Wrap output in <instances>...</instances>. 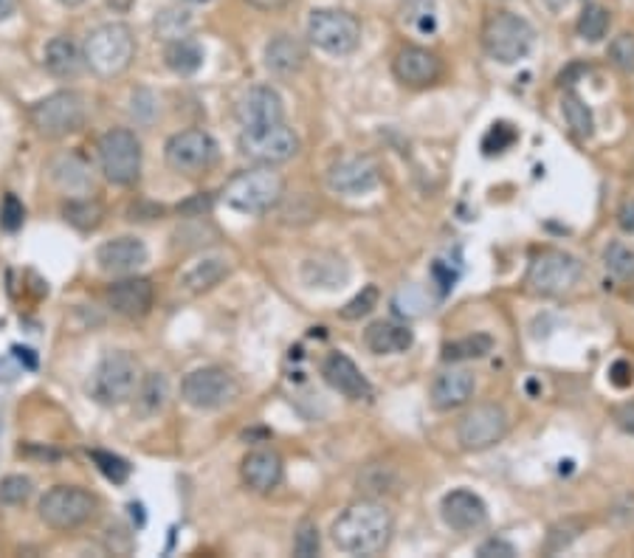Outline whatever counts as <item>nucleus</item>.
I'll return each instance as SVG.
<instances>
[{
    "mask_svg": "<svg viewBox=\"0 0 634 558\" xmlns=\"http://www.w3.org/2000/svg\"><path fill=\"white\" fill-rule=\"evenodd\" d=\"M440 514H443V522H446L452 530H457V534H474V530H479V527L488 522L485 502L479 499L474 491L465 488H457L443 496Z\"/></svg>",
    "mask_w": 634,
    "mask_h": 558,
    "instance_id": "aec40b11",
    "label": "nucleus"
},
{
    "mask_svg": "<svg viewBox=\"0 0 634 558\" xmlns=\"http://www.w3.org/2000/svg\"><path fill=\"white\" fill-rule=\"evenodd\" d=\"M508 434V412L499 403H479L457 423V443L465 452H485Z\"/></svg>",
    "mask_w": 634,
    "mask_h": 558,
    "instance_id": "ddd939ff",
    "label": "nucleus"
},
{
    "mask_svg": "<svg viewBox=\"0 0 634 558\" xmlns=\"http://www.w3.org/2000/svg\"><path fill=\"white\" fill-rule=\"evenodd\" d=\"M376 305H378V288L376 285H367V288H361V294L352 296L345 308H341V319H347V322L361 319V316L370 314Z\"/></svg>",
    "mask_w": 634,
    "mask_h": 558,
    "instance_id": "a19ab883",
    "label": "nucleus"
},
{
    "mask_svg": "<svg viewBox=\"0 0 634 558\" xmlns=\"http://www.w3.org/2000/svg\"><path fill=\"white\" fill-rule=\"evenodd\" d=\"M29 119L38 127L40 136L65 138L85 127L88 105H85V96L76 94V91H57V94L45 96L38 105H32Z\"/></svg>",
    "mask_w": 634,
    "mask_h": 558,
    "instance_id": "423d86ee",
    "label": "nucleus"
},
{
    "mask_svg": "<svg viewBox=\"0 0 634 558\" xmlns=\"http://www.w3.org/2000/svg\"><path fill=\"white\" fill-rule=\"evenodd\" d=\"M23 220H25L23 203H20L18 194L9 192L7 198H3V207H0V227L7 229V232H18V229L23 227Z\"/></svg>",
    "mask_w": 634,
    "mask_h": 558,
    "instance_id": "37998d69",
    "label": "nucleus"
},
{
    "mask_svg": "<svg viewBox=\"0 0 634 558\" xmlns=\"http://www.w3.org/2000/svg\"><path fill=\"white\" fill-rule=\"evenodd\" d=\"M319 550H321V536H319L316 522H310V519L299 522V527H296V534H294V556L314 558V556H319Z\"/></svg>",
    "mask_w": 634,
    "mask_h": 558,
    "instance_id": "4c0bfd02",
    "label": "nucleus"
},
{
    "mask_svg": "<svg viewBox=\"0 0 634 558\" xmlns=\"http://www.w3.org/2000/svg\"><path fill=\"white\" fill-rule=\"evenodd\" d=\"M561 110H564L567 125L572 127L578 138H590L595 133V119H592V110L587 107V102L575 94V91H567L564 99H561Z\"/></svg>",
    "mask_w": 634,
    "mask_h": 558,
    "instance_id": "72a5a7b5",
    "label": "nucleus"
},
{
    "mask_svg": "<svg viewBox=\"0 0 634 558\" xmlns=\"http://www.w3.org/2000/svg\"><path fill=\"white\" fill-rule=\"evenodd\" d=\"M32 494L34 483L29 477H23V474H12V477L0 480V505H12V508H18V505H25Z\"/></svg>",
    "mask_w": 634,
    "mask_h": 558,
    "instance_id": "c9c22d12",
    "label": "nucleus"
},
{
    "mask_svg": "<svg viewBox=\"0 0 634 558\" xmlns=\"http://www.w3.org/2000/svg\"><path fill=\"white\" fill-rule=\"evenodd\" d=\"M147 245L139 238H116L107 240L96 249V263L107 274H133L147 263Z\"/></svg>",
    "mask_w": 634,
    "mask_h": 558,
    "instance_id": "412c9836",
    "label": "nucleus"
},
{
    "mask_svg": "<svg viewBox=\"0 0 634 558\" xmlns=\"http://www.w3.org/2000/svg\"><path fill=\"white\" fill-rule=\"evenodd\" d=\"M308 40L330 57H347L361 45V23L341 9H316L308 18Z\"/></svg>",
    "mask_w": 634,
    "mask_h": 558,
    "instance_id": "6e6552de",
    "label": "nucleus"
},
{
    "mask_svg": "<svg viewBox=\"0 0 634 558\" xmlns=\"http://www.w3.org/2000/svg\"><path fill=\"white\" fill-rule=\"evenodd\" d=\"M617 223H621L623 232L634 234V201L623 203L621 212H617Z\"/></svg>",
    "mask_w": 634,
    "mask_h": 558,
    "instance_id": "09e8293b",
    "label": "nucleus"
},
{
    "mask_svg": "<svg viewBox=\"0 0 634 558\" xmlns=\"http://www.w3.org/2000/svg\"><path fill=\"white\" fill-rule=\"evenodd\" d=\"M163 63L172 74L178 76H192L201 71L203 65V49L198 40L192 38H176L163 49Z\"/></svg>",
    "mask_w": 634,
    "mask_h": 558,
    "instance_id": "cd10ccee",
    "label": "nucleus"
},
{
    "mask_svg": "<svg viewBox=\"0 0 634 558\" xmlns=\"http://www.w3.org/2000/svg\"><path fill=\"white\" fill-rule=\"evenodd\" d=\"M392 71H395V80L406 88H429L443 74V63L434 51L421 49V45H406L395 54V63H392Z\"/></svg>",
    "mask_w": 634,
    "mask_h": 558,
    "instance_id": "dca6fc26",
    "label": "nucleus"
},
{
    "mask_svg": "<svg viewBox=\"0 0 634 558\" xmlns=\"http://www.w3.org/2000/svg\"><path fill=\"white\" fill-rule=\"evenodd\" d=\"M401 23L415 34L437 32V7H434V0H403Z\"/></svg>",
    "mask_w": 634,
    "mask_h": 558,
    "instance_id": "2f4dec72",
    "label": "nucleus"
},
{
    "mask_svg": "<svg viewBox=\"0 0 634 558\" xmlns=\"http://www.w3.org/2000/svg\"><path fill=\"white\" fill-rule=\"evenodd\" d=\"M610 25H612V14L610 9L601 7V3H590V7H584V12L578 14V38H584L587 43H601L606 34H610Z\"/></svg>",
    "mask_w": 634,
    "mask_h": 558,
    "instance_id": "473e14b6",
    "label": "nucleus"
},
{
    "mask_svg": "<svg viewBox=\"0 0 634 558\" xmlns=\"http://www.w3.org/2000/svg\"><path fill=\"white\" fill-rule=\"evenodd\" d=\"M305 60H308V51H305V45H302L299 40L290 38V34H277V38L265 45V69L279 76H290L296 74V71H302Z\"/></svg>",
    "mask_w": 634,
    "mask_h": 558,
    "instance_id": "bb28decb",
    "label": "nucleus"
},
{
    "mask_svg": "<svg viewBox=\"0 0 634 558\" xmlns=\"http://www.w3.org/2000/svg\"><path fill=\"white\" fill-rule=\"evenodd\" d=\"M96 510H99V499L91 491L76 488V485H57V488L45 491L38 514L51 530H76L94 519Z\"/></svg>",
    "mask_w": 634,
    "mask_h": 558,
    "instance_id": "0eeeda50",
    "label": "nucleus"
},
{
    "mask_svg": "<svg viewBox=\"0 0 634 558\" xmlns=\"http://www.w3.org/2000/svg\"><path fill=\"white\" fill-rule=\"evenodd\" d=\"M321 376L330 383V389H336L347 401H367V398H372V387L367 376L358 370L356 361L345 356V352H330L325 358V365H321Z\"/></svg>",
    "mask_w": 634,
    "mask_h": 558,
    "instance_id": "6ab92c4d",
    "label": "nucleus"
},
{
    "mask_svg": "<svg viewBox=\"0 0 634 558\" xmlns=\"http://www.w3.org/2000/svg\"><path fill=\"white\" fill-rule=\"evenodd\" d=\"M490 350H494V339H490L488 333H472V336H465V339L443 345V361H448V365L474 361V358H485Z\"/></svg>",
    "mask_w": 634,
    "mask_h": 558,
    "instance_id": "c756f323",
    "label": "nucleus"
},
{
    "mask_svg": "<svg viewBox=\"0 0 634 558\" xmlns=\"http://www.w3.org/2000/svg\"><path fill=\"white\" fill-rule=\"evenodd\" d=\"M474 396V376L468 370H446L440 372L432 383V407L437 412H452V409L468 403Z\"/></svg>",
    "mask_w": 634,
    "mask_h": 558,
    "instance_id": "5701e85b",
    "label": "nucleus"
},
{
    "mask_svg": "<svg viewBox=\"0 0 634 558\" xmlns=\"http://www.w3.org/2000/svg\"><path fill=\"white\" fill-rule=\"evenodd\" d=\"M584 525L578 519H567L559 522V525L550 527V534H547V552H561L572 545V541L581 536Z\"/></svg>",
    "mask_w": 634,
    "mask_h": 558,
    "instance_id": "ea45409f",
    "label": "nucleus"
},
{
    "mask_svg": "<svg viewBox=\"0 0 634 558\" xmlns=\"http://www.w3.org/2000/svg\"><path fill=\"white\" fill-rule=\"evenodd\" d=\"M99 167L116 187H130L141 172V141L127 127L107 130L99 138Z\"/></svg>",
    "mask_w": 634,
    "mask_h": 558,
    "instance_id": "1a4fd4ad",
    "label": "nucleus"
},
{
    "mask_svg": "<svg viewBox=\"0 0 634 558\" xmlns=\"http://www.w3.org/2000/svg\"><path fill=\"white\" fill-rule=\"evenodd\" d=\"M141 383L139 358L127 350L107 352L96 365L94 376L88 381L91 401L99 407H121L130 398H136V389Z\"/></svg>",
    "mask_w": 634,
    "mask_h": 558,
    "instance_id": "7ed1b4c3",
    "label": "nucleus"
},
{
    "mask_svg": "<svg viewBox=\"0 0 634 558\" xmlns=\"http://www.w3.org/2000/svg\"><path fill=\"white\" fill-rule=\"evenodd\" d=\"M615 421L617 427L634 434V403H623V407L615 412Z\"/></svg>",
    "mask_w": 634,
    "mask_h": 558,
    "instance_id": "de8ad7c7",
    "label": "nucleus"
},
{
    "mask_svg": "<svg viewBox=\"0 0 634 558\" xmlns=\"http://www.w3.org/2000/svg\"><path fill=\"white\" fill-rule=\"evenodd\" d=\"M477 556L479 558H514L516 547L505 539H488V541H483V545H479Z\"/></svg>",
    "mask_w": 634,
    "mask_h": 558,
    "instance_id": "a18cd8bd",
    "label": "nucleus"
},
{
    "mask_svg": "<svg viewBox=\"0 0 634 558\" xmlns=\"http://www.w3.org/2000/svg\"><path fill=\"white\" fill-rule=\"evenodd\" d=\"M581 280V263L567 251H545L528 269V288L539 296L567 294Z\"/></svg>",
    "mask_w": 634,
    "mask_h": 558,
    "instance_id": "4468645a",
    "label": "nucleus"
},
{
    "mask_svg": "<svg viewBox=\"0 0 634 558\" xmlns=\"http://www.w3.org/2000/svg\"><path fill=\"white\" fill-rule=\"evenodd\" d=\"M65 220L68 223H74L76 229H82V232H91V229H96L102 223V207L96 201H68L63 209Z\"/></svg>",
    "mask_w": 634,
    "mask_h": 558,
    "instance_id": "f704fd0d",
    "label": "nucleus"
},
{
    "mask_svg": "<svg viewBox=\"0 0 634 558\" xmlns=\"http://www.w3.org/2000/svg\"><path fill=\"white\" fill-rule=\"evenodd\" d=\"M536 45V29L516 12H494L483 25V49L494 63L516 65Z\"/></svg>",
    "mask_w": 634,
    "mask_h": 558,
    "instance_id": "20e7f679",
    "label": "nucleus"
},
{
    "mask_svg": "<svg viewBox=\"0 0 634 558\" xmlns=\"http://www.w3.org/2000/svg\"><path fill=\"white\" fill-rule=\"evenodd\" d=\"M240 477L257 494H268L283 483V457L271 449H257V452L245 454L240 465Z\"/></svg>",
    "mask_w": 634,
    "mask_h": 558,
    "instance_id": "4be33fe9",
    "label": "nucleus"
},
{
    "mask_svg": "<svg viewBox=\"0 0 634 558\" xmlns=\"http://www.w3.org/2000/svg\"><path fill=\"white\" fill-rule=\"evenodd\" d=\"M57 3H63V7H80V3H85V0H57Z\"/></svg>",
    "mask_w": 634,
    "mask_h": 558,
    "instance_id": "603ef678",
    "label": "nucleus"
},
{
    "mask_svg": "<svg viewBox=\"0 0 634 558\" xmlns=\"http://www.w3.org/2000/svg\"><path fill=\"white\" fill-rule=\"evenodd\" d=\"M516 141V130L510 125H494L490 127V133L485 136V141H483V147H485V152H503V150H508L510 145Z\"/></svg>",
    "mask_w": 634,
    "mask_h": 558,
    "instance_id": "c03bdc74",
    "label": "nucleus"
},
{
    "mask_svg": "<svg viewBox=\"0 0 634 558\" xmlns=\"http://www.w3.org/2000/svg\"><path fill=\"white\" fill-rule=\"evenodd\" d=\"M395 522L381 502L358 499L334 522V545L347 556H378L390 547Z\"/></svg>",
    "mask_w": 634,
    "mask_h": 558,
    "instance_id": "f257e3e1",
    "label": "nucleus"
},
{
    "mask_svg": "<svg viewBox=\"0 0 634 558\" xmlns=\"http://www.w3.org/2000/svg\"><path fill=\"white\" fill-rule=\"evenodd\" d=\"M285 181L271 167H257L234 176L223 189V203L240 214H265L283 201Z\"/></svg>",
    "mask_w": 634,
    "mask_h": 558,
    "instance_id": "39448f33",
    "label": "nucleus"
},
{
    "mask_svg": "<svg viewBox=\"0 0 634 558\" xmlns=\"http://www.w3.org/2000/svg\"><path fill=\"white\" fill-rule=\"evenodd\" d=\"M152 299H156V288L147 276H125L107 288V305L125 319H141L150 314Z\"/></svg>",
    "mask_w": 634,
    "mask_h": 558,
    "instance_id": "f3484780",
    "label": "nucleus"
},
{
    "mask_svg": "<svg viewBox=\"0 0 634 558\" xmlns=\"http://www.w3.org/2000/svg\"><path fill=\"white\" fill-rule=\"evenodd\" d=\"M302 280L310 288L336 291L347 283V265L339 257H314L302 265Z\"/></svg>",
    "mask_w": 634,
    "mask_h": 558,
    "instance_id": "c85d7f7f",
    "label": "nucleus"
},
{
    "mask_svg": "<svg viewBox=\"0 0 634 558\" xmlns=\"http://www.w3.org/2000/svg\"><path fill=\"white\" fill-rule=\"evenodd\" d=\"M240 152L263 167H277L299 152V136L285 122L240 133Z\"/></svg>",
    "mask_w": 634,
    "mask_h": 558,
    "instance_id": "9b49d317",
    "label": "nucleus"
},
{
    "mask_svg": "<svg viewBox=\"0 0 634 558\" xmlns=\"http://www.w3.org/2000/svg\"><path fill=\"white\" fill-rule=\"evenodd\" d=\"M91 460L96 463V468L105 474L110 483L121 485L127 483V477H130V463H127L125 457H119V454H110V452H91Z\"/></svg>",
    "mask_w": 634,
    "mask_h": 558,
    "instance_id": "58836bf2",
    "label": "nucleus"
},
{
    "mask_svg": "<svg viewBox=\"0 0 634 558\" xmlns=\"http://www.w3.org/2000/svg\"><path fill=\"white\" fill-rule=\"evenodd\" d=\"M610 378H612V383H615V387H628V383L634 381V370L626 365V361H615V365H612V370H610Z\"/></svg>",
    "mask_w": 634,
    "mask_h": 558,
    "instance_id": "49530a36",
    "label": "nucleus"
},
{
    "mask_svg": "<svg viewBox=\"0 0 634 558\" xmlns=\"http://www.w3.org/2000/svg\"><path fill=\"white\" fill-rule=\"evenodd\" d=\"M167 398H170V383H167V378L161 376V372H147V376H141V383L139 389H136V401H139V409L141 414H158L163 409V403H167Z\"/></svg>",
    "mask_w": 634,
    "mask_h": 558,
    "instance_id": "7c9ffc66",
    "label": "nucleus"
},
{
    "mask_svg": "<svg viewBox=\"0 0 634 558\" xmlns=\"http://www.w3.org/2000/svg\"><path fill=\"white\" fill-rule=\"evenodd\" d=\"M603 263L621 280H632L634 276V251L623 243H610L603 251Z\"/></svg>",
    "mask_w": 634,
    "mask_h": 558,
    "instance_id": "e433bc0d",
    "label": "nucleus"
},
{
    "mask_svg": "<svg viewBox=\"0 0 634 558\" xmlns=\"http://www.w3.org/2000/svg\"><path fill=\"white\" fill-rule=\"evenodd\" d=\"M43 63L51 76H57V80H74V76H80L82 69H85V54H82V49L71 38H54L45 45Z\"/></svg>",
    "mask_w": 634,
    "mask_h": 558,
    "instance_id": "a878e982",
    "label": "nucleus"
},
{
    "mask_svg": "<svg viewBox=\"0 0 634 558\" xmlns=\"http://www.w3.org/2000/svg\"><path fill=\"white\" fill-rule=\"evenodd\" d=\"M237 122L243 130H254V127H268L285 122V105L283 96L268 85H257V88L245 91L243 99L237 105Z\"/></svg>",
    "mask_w": 634,
    "mask_h": 558,
    "instance_id": "a211bd4d",
    "label": "nucleus"
},
{
    "mask_svg": "<svg viewBox=\"0 0 634 558\" xmlns=\"http://www.w3.org/2000/svg\"><path fill=\"white\" fill-rule=\"evenodd\" d=\"M85 65L102 80L121 76L136 60V38L127 23H102L88 34L85 45Z\"/></svg>",
    "mask_w": 634,
    "mask_h": 558,
    "instance_id": "f03ea898",
    "label": "nucleus"
},
{
    "mask_svg": "<svg viewBox=\"0 0 634 558\" xmlns=\"http://www.w3.org/2000/svg\"><path fill=\"white\" fill-rule=\"evenodd\" d=\"M381 183V170L378 164L367 156H350L341 158L339 164L330 167L327 172V187L334 192L345 194V198H358V194H367Z\"/></svg>",
    "mask_w": 634,
    "mask_h": 558,
    "instance_id": "2eb2a0df",
    "label": "nucleus"
},
{
    "mask_svg": "<svg viewBox=\"0 0 634 558\" xmlns=\"http://www.w3.org/2000/svg\"><path fill=\"white\" fill-rule=\"evenodd\" d=\"M187 3H209V0H187Z\"/></svg>",
    "mask_w": 634,
    "mask_h": 558,
    "instance_id": "864d4df0",
    "label": "nucleus"
},
{
    "mask_svg": "<svg viewBox=\"0 0 634 558\" xmlns=\"http://www.w3.org/2000/svg\"><path fill=\"white\" fill-rule=\"evenodd\" d=\"M610 60L621 71H634V34L623 32L610 43Z\"/></svg>",
    "mask_w": 634,
    "mask_h": 558,
    "instance_id": "79ce46f5",
    "label": "nucleus"
},
{
    "mask_svg": "<svg viewBox=\"0 0 634 558\" xmlns=\"http://www.w3.org/2000/svg\"><path fill=\"white\" fill-rule=\"evenodd\" d=\"M229 260L220 257V254H203V257L192 260V263L183 269L181 285L189 294H203V291H212L214 285H220L229 276Z\"/></svg>",
    "mask_w": 634,
    "mask_h": 558,
    "instance_id": "393cba45",
    "label": "nucleus"
},
{
    "mask_svg": "<svg viewBox=\"0 0 634 558\" xmlns=\"http://www.w3.org/2000/svg\"><path fill=\"white\" fill-rule=\"evenodd\" d=\"M181 398L192 409L214 412L240 398V381L223 367H201L192 370L181 383Z\"/></svg>",
    "mask_w": 634,
    "mask_h": 558,
    "instance_id": "9d476101",
    "label": "nucleus"
},
{
    "mask_svg": "<svg viewBox=\"0 0 634 558\" xmlns=\"http://www.w3.org/2000/svg\"><path fill=\"white\" fill-rule=\"evenodd\" d=\"M367 350L376 356H395V352H406L415 345V333L406 325H395V322H372L364 330Z\"/></svg>",
    "mask_w": 634,
    "mask_h": 558,
    "instance_id": "b1692460",
    "label": "nucleus"
},
{
    "mask_svg": "<svg viewBox=\"0 0 634 558\" xmlns=\"http://www.w3.org/2000/svg\"><path fill=\"white\" fill-rule=\"evenodd\" d=\"M249 7L260 9V12H277V9H285L290 0H245Z\"/></svg>",
    "mask_w": 634,
    "mask_h": 558,
    "instance_id": "8fccbe9b",
    "label": "nucleus"
},
{
    "mask_svg": "<svg viewBox=\"0 0 634 558\" xmlns=\"http://www.w3.org/2000/svg\"><path fill=\"white\" fill-rule=\"evenodd\" d=\"M163 158H167V167L181 176H201V172L212 170L218 161V141L198 127L181 130L167 141Z\"/></svg>",
    "mask_w": 634,
    "mask_h": 558,
    "instance_id": "f8f14e48",
    "label": "nucleus"
},
{
    "mask_svg": "<svg viewBox=\"0 0 634 558\" xmlns=\"http://www.w3.org/2000/svg\"><path fill=\"white\" fill-rule=\"evenodd\" d=\"M14 12H18V0H0V23L12 18Z\"/></svg>",
    "mask_w": 634,
    "mask_h": 558,
    "instance_id": "3c124183",
    "label": "nucleus"
}]
</instances>
